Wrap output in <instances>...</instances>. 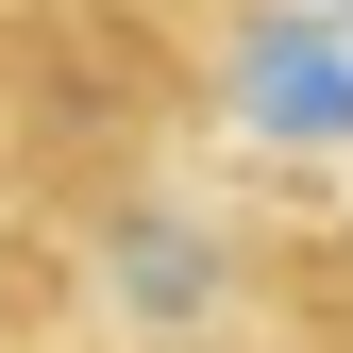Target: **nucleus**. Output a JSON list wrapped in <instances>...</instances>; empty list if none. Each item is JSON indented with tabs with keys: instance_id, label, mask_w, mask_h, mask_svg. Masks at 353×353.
I'll use <instances>...</instances> for the list:
<instances>
[{
	"instance_id": "obj_1",
	"label": "nucleus",
	"mask_w": 353,
	"mask_h": 353,
	"mask_svg": "<svg viewBox=\"0 0 353 353\" xmlns=\"http://www.w3.org/2000/svg\"><path fill=\"white\" fill-rule=\"evenodd\" d=\"M236 101L270 135H353V17H270L236 51Z\"/></svg>"
}]
</instances>
